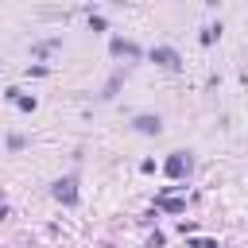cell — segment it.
I'll return each mask as SVG.
<instances>
[{
	"label": "cell",
	"mask_w": 248,
	"mask_h": 248,
	"mask_svg": "<svg viewBox=\"0 0 248 248\" xmlns=\"http://www.w3.org/2000/svg\"><path fill=\"white\" fill-rule=\"evenodd\" d=\"M186 167H190V159H182V151H174V155L167 159V174H170V178H178Z\"/></svg>",
	"instance_id": "obj_3"
},
{
	"label": "cell",
	"mask_w": 248,
	"mask_h": 248,
	"mask_svg": "<svg viewBox=\"0 0 248 248\" xmlns=\"http://www.w3.org/2000/svg\"><path fill=\"white\" fill-rule=\"evenodd\" d=\"M136 128H140V132H147V136H159V128H163V124H159V116H136Z\"/></svg>",
	"instance_id": "obj_4"
},
{
	"label": "cell",
	"mask_w": 248,
	"mask_h": 248,
	"mask_svg": "<svg viewBox=\"0 0 248 248\" xmlns=\"http://www.w3.org/2000/svg\"><path fill=\"white\" fill-rule=\"evenodd\" d=\"M74 186H78L74 178H62V182H54V198H58V202H66V205H74V202H78V190H74Z\"/></svg>",
	"instance_id": "obj_2"
},
{
	"label": "cell",
	"mask_w": 248,
	"mask_h": 248,
	"mask_svg": "<svg viewBox=\"0 0 248 248\" xmlns=\"http://www.w3.org/2000/svg\"><path fill=\"white\" fill-rule=\"evenodd\" d=\"M151 62H159V66H167V70H178V66H182L178 50H170V46H155V50H151Z\"/></svg>",
	"instance_id": "obj_1"
},
{
	"label": "cell",
	"mask_w": 248,
	"mask_h": 248,
	"mask_svg": "<svg viewBox=\"0 0 248 248\" xmlns=\"http://www.w3.org/2000/svg\"><path fill=\"white\" fill-rule=\"evenodd\" d=\"M159 205H163L167 213H182V209H186V202H178V198H167V194L159 198Z\"/></svg>",
	"instance_id": "obj_5"
},
{
	"label": "cell",
	"mask_w": 248,
	"mask_h": 248,
	"mask_svg": "<svg viewBox=\"0 0 248 248\" xmlns=\"http://www.w3.org/2000/svg\"><path fill=\"white\" fill-rule=\"evenodd\" d=\"M194 248H217L213 240H194Z\"/></svg>",
	"instance_id": "obj_7"
},
{
	"label": "cell",
	"mask_w": 248,
	"mask_h": 248,
	"mask_svg": "<svg viewBox=\"0 0 248 248\" xmlns=\"http://www.w3.org/2000/svg\"><path fill=\"white\" fill-rule=\"evenodd\" d=\"M112 54H140V50H136L132 43H120V39H116V43H112Z\"/></svg>",
	"instance_id": "obj_6"
}]
</instances>
